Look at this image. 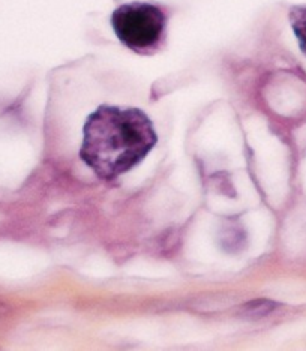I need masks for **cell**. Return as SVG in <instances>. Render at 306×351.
Masks as SVG:
<instances>
[{
    "mask_svg": "<svg viewBox=\"0 0 306 351\" xmlns=\"http://www.w3.org/2000/svg\"><path fill=\"white\" fill-rule=\"evenodd\" d=\"M119 41L135 53H152L163 43L165 15L158 6L134 2L119 6L111 15Z\"/></svg>",
    "mask_w": 306,
    "mask_h": 351,
    "instance_id": "obj_2",
    "label": "cell"
},
{
    "mask_svg": "<svg viewBox=\"0 0 306 351\" xmlns=\"http://www.w3.org/2000/svg\"><path fill=\"white\" fill-rule=\"evenodd\" d=\"M290 23L299 41L301 50L306 54V6H294L290 10Z\"/></svg>",
    "mask_w": 306,
    "mask_h": 351,
    "instance_id": "obj_3",
    "label": "cell"
},
{
    "mask_svg": "<svg viewBox=\"0 0 306 351\" xmlns=\"http://www.w3.org/2000/svg\"><path fill=\"white\" fill-rule=\"evenodd\" d=\"M158 141L144 111L101 106L83 126L80 158L99 179L111 180L139 165Z\"/></svg>",
    "mask_w": 306,
    "mask_h": 351,
    "instance_id": "obj_1",
    "label": "cell"
}]
</instances>
